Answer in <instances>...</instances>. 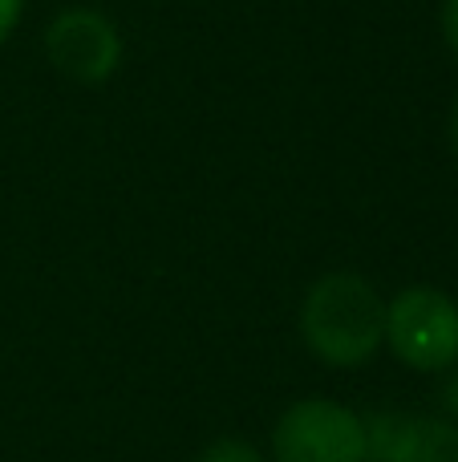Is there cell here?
<instances>
[{"mask_svg": "<svg viewBox=\"0 0 458 462\" xmlns=\"http://www.w3.org/2000/svg\"><path fill=\"white\" fill-rule=\"evenodd\" d=\"M297 328L329 369H362L386 349V296L362 272H325L300 300Z\"/></svg>", "mask_w": 458, "mask_h": 462, "instance_id": "obj_1", "label": "cell"}, {"mask_svg": "<svg viewBox=\"0 0 458 462\" xmlns=\"http://www.w3.org/2000/svg\"><path fill=\"white\" fill-rule=\"evenodd\" d=\"M386 349L418 374L458 365V300L435 284H410L386 300Z\"/></svg>", "mask_w": 458, "mask_h": 462, "instance_id": "obj_2", "label": "cell"}, {"mask_svg": "<svg viewBox=\"0 0 458 462\" xmlns=\"http://www.w3.org/2000/svg\"><path fill=\"white\" fill-rule=\"evenodd\" d=\"M268 462H365V422L337 398H297L280 410Z\"/></svg>", "mask_w": 458, "mask_h": 462, "instance_id": "obj_3", "label": "cell"}, {"mask_svg": "<svg viewBox=\"0 0 458 462\" xmlns=\"http://www.w3.org/2000/svg\"><path fill=\"white\" fill-rule=\"evenodd\" d=\"M45 57L61 78L102 86L122 65V32L102 8H61L45 24Z\"/></svg>", "mask_w": 458, "mask_h": 462, "instance_id": "obj_4", "label": "cell"}, {"mask_svg": "<svg viewBox=\"0 0 458 462\" xmlns=\"http://www.w3.org/2000/svg\"><path fill=\"white\" fill-rule=\"evenodd\" d=\"M365 422V462H458V426L443 414L373 410Z\"/></svg>", "mask_w": 458, "mask_h": 462, "instance_id": "obj_5", "label": "cell"}, {"mask_svg": "<svg viewBox=\"0 0 458 462\" xmlns=\"http://www.w3.org/2000/svg\"><path fill=\"white\" fill-rule=\"evenodd\" d=\"M195 462H268V455L260 447H252L248 439L224 434V439H211L207 447L199 450V458Z\"/></svg>", "mask_w": 458, "mask_h": 462, "instance_id": "obj_6", "label": "cell"}, {"mask_svg": "<svg viewBox=\"0 0 458 462\" xmlns=\"http://www.w3.org/2000/svg\"><path fill=\"white\" fill-rule=\"evenodd\" d=\"M21 13H24V0H0V45H5V41L16 32Z\"/></svg>", "mask_w": 458, "mask_h": 462, "instance_id": "obj_7", "label": "cell"}, {"mask_svg": "<svg viewBox=\"0 0 458 462\" xmlns=\"http://www.w3.org/2000/svg\"><path fill=\"white\" fill-rule=\"evenodd\" d=\"M443 37L451 45V53L458 57V0H443Z\"/></svg>", "mask_w": 458, "mask_h": 462, "instance_id": "obj_8", "label": "cell"}, {"mask_svg": "<svg viewBox=\"0 0 458 462\" xmlns=\"http://www.w3.org/2000/svg\"><path fill=\"white\" fill-rule=\"evenodd\" d=\"M443 410H446L443 418H451V422L458 426V374H454L451 382L443 385Z\"/></svg>", "mask_w": 458, "mask_h": 462, "instance_id": "obj_9", "label": "cell"}, {"mask_svg": "<svg viewBox=\"0 0 458 462\" xmlns=\"http://www.w3.org/2000/svg\"><path fill=\"white\" fill-rule=\"evenodd\" d=\"M451 146H454V154H458V102H454V110H451Z\"/></svg>", "mask_w": 458, "mask_h": 462, "instance_id": "obj_10", "label": "cell"}]
</instances>
